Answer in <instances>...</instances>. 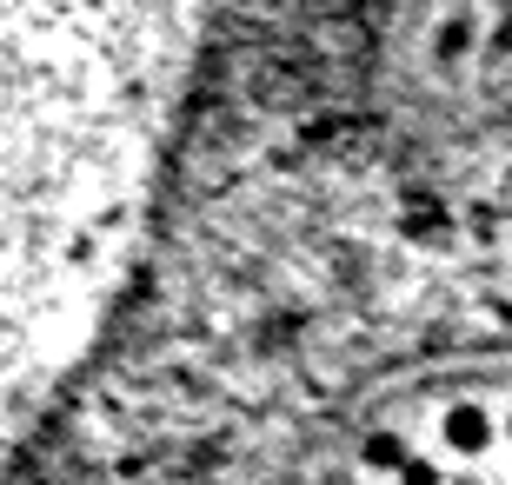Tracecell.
Returning a JSON list of instances; mask_svg holds the SVG:
<instances>
[{
	"label": "cell",
	"instance_id": "3957f363",
	"mask_svg": "<svg viewBox=\"0 0 512 485\" xmlns=\"http://www.w3.org/2000/svg\"><path fill=\"white\" fill-rule=\"evenodd\" d=\"M399 459H406V439H399L393 426L366 432V446H360V466H373V472H399Z\"/></svg>",
	"mask_w": 512,
	"mask_h": 485
},
{
	"label": "cell",
	"instance_id": "7a4b0ae2",
	"mask_svg": "<svg viewBox=\"0 0 512 485\" xmlns=\"http://www.w3.org/2000/svg\"><path fill=\"white\" fill-rule=\"evenodd\" d=\"M439 439H446L459 459H479V452L493 446V419H486V406H453L439 419Z\"/></svg>",
	"mask_w": 512,
	"mask_h": 485
},
{
	"label": "cell",
	"instance_id": "5b68a950",
	"mask_svg": "<svg viewBox=\"0 0 512 485\" xmlns=\"http://www.w3.org/2000/svg\"><path fill=\"white\" fill-rule=\"evenodd\" d=\"M506 439H512V419H506Z\"/></svg>",
	"mask_w": 512,
	"mask_h": 485
},
{
	"label": "cell",
	"instance_id": "6da1fadb",
	"mask_svg": "<svg viewBox=\"0 0 512 485\" xmlns=\"http://www.w3.org/2000/svg\"><path fill=\"white\" fill-rule=\"evenodd\" d=\"M220 7L0 0V466L140 293Z\"/></svg>",
	"mask_w": 512,
	"mask_h": 485
},
{
	"label": "cell",
	"instance_id": "277c9868",
	"mask_svg": "<svg viewBox=\"0 0 512 485\" xmlns=\"http://www.w3.org/2000/svg\"><path fill=\"white\" fill-rule=\"evenodd\" d=\"M393 479H399V485H439V466H433V459H419V452H406Z\"/></svg>",
	"mask_w": 512,
	"mask_h": 485
}]
</instances>
